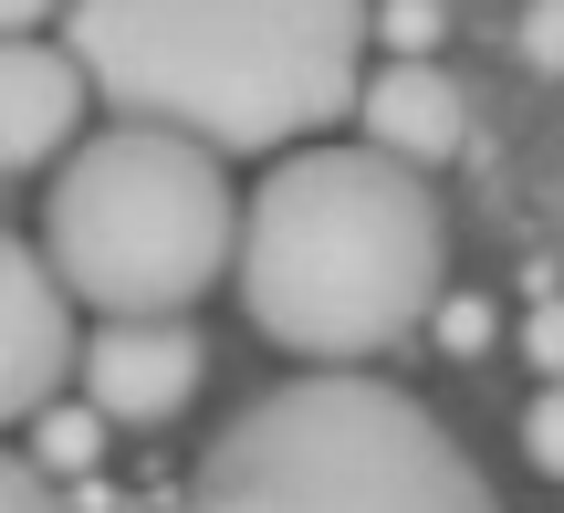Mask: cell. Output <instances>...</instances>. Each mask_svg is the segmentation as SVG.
<instances>
[{
    "label": "cell",
    "instance_id": "cell-9",
    "mask_svg": "<svg viewBox=\"0 0 564 513\" xmlns=\"http://www.w3.org/2000/svg\"><path fill=\"white\" fill-rule=\"evenodd\" d=\"M21 430H32V461H42L53 482H84V472L105 461V409H95V398H63V388H53Z\"/></svg>",
    "mask_w": 564,
    "mask_h": 513
},
{
    "label": "cell",
    "instance_id": "cell-11",
    "mask_svg": "<svg viewBox=\"0 0 564 513\" xmlns=\"http://www.w3.org/2000/svg\"><path fill=\"white\" fill-rule=\"evenodd\" d=\"M523 461H533L544 482H564V377L533 388V409H523Z\"/></svg>",
    "mask_w": 564,
    "mask_h": 513
},
{
    "label": "cell",
    "instance_id": "cell-15",
    "mask_svg": "<svg viewBox=\"0 0 564 513\" xmlns=\"http://www.w3.org/2000/svg\"><path fill=\"white\" fill-rule=\"evenodd\" d=\"M523 356H533L544 377H564V293H554V304H533V314H523Z\"/></svg>",
    "mask_w": 564,
    "mask_h": 513
},
{
    "label": "cell",
    "instance_id": "cell-2",
    "mask_svg": "<svg viewBox=\"0 0 564 513\" xmlns=\"http://www.w3.org/2000/svg\"><path fill=\"white\" fill-rule=\"evenodd\" d=\"M63 53L116 116L272 158L356 116L366 0H63Z\"/></svg>",
    "mask_w": 564,
    "mask_h": 513
},
{
    "label": "cell",
    "instance_id": "cell-17",
    "mask_svg": "<svg viewBox=\"0 0 564 513\" xmlns=\"http://www.w3.org/2000/svg\"><path fill=\"white\" fill-rule=\"evenodd\" d=\"M105 513H147V503H105Z\"/></svg>",
    "mask_w": 564,
    "mask_h": 513
},
{
    "label": "cell",
    "instance_id": "cell-1",
    "mask_svg": "<svg viewBox=\"0 0 564 513\" xmlns=\"http://www.w3.org/2000/svg\"><path fill=\"white\" fill-rule=\"evenodd\" d=\"M241 314L303 367H366L408 346L449 284V210L429 168L387 147H272V179L230 231Z\"/></svg>",
    "mask_w": 564,
    "mask_h": 513
},
{
    "label": "cell",
    "instance_id": "cell-13",
    "mask_svg": "<svg viewBox=\"0 0 564 513\" xmlns=\"http://www.w3.org/2000/svg\"><path fill=\"white\" fill-rule=\"evenodd\" d=\"M0 513H63V482L42 472V461L0 451Z\"/></svg>",
    "mask_w": 564,
    "mask_h": 513
},
{
    "label": "cell",
    "instance_id": "cell-4",
    "mask_svg": "<svg viewBox=\"0 0 564 513\" xmlns=\"http://www.w3.org/2000/svg\"><path fill=\"white\" fill-rule=\"evenodd\" d=\"M241 200L220 179V147L178 126L116 116L105 137H74L53 158L42 263L74 293V314H188L230 272Z\"/></svg>",
    "mask_w": 564,
    "mask_h": 513
},
{
    "label": "cell",
    "instance_id": "cell-6",
    "mask_svg": "<svg viewBox=\"0 0 564 513\" xmlns=\"http://www.w3.org/2000/svg\"><path fill=\"white\" fill-rule=\"evenodd\" d=\"M53 388H74V293L53 284L42 242L0 231V430H21Z\"/></svg>",
    "mask_w": 564,
    "mask_h": 513
},
{
    "label": "cell",
    "instance_id": "cell-3",
    "mask_svg": "<svg viewBox=\"0 0 564 513\" xmlns=\"http://www.w3.org/2000/svg\"><path fill=\"white\" fill-rule=\"evenodd\" d=\"M167 513H502V493L408 388L314 367L251 398Z\"/></svg>",
    "mask_w": 564,
    "mask_h": 513
},
{
    "label": "cell",
    "instance_id": "cell-16",
    "mask_svg": "<svg viewBox=\"0 0 564 513\" xmlns=\"http://www.w3.org/2000/svg\"><path fill=\"white\" fill-rule=\"evenodd\" d=\"M42 11H63V0H0V32H32Z\"/></svg>",
    "mask_w": 564,
    "mask_h": 513
},
{
    "label": "cell",
    "instance_id": "cell-7",
    "mask_svg": "<svg viewBox=\"0 0 564 513\" xmlns=\"http://www.w3.org/2000/svg\"><path fill=\"white\" fill-rule=\"evenodd\" d=\"M84 105H95V84H84V63L63 53V42L0 32V179L53 168L63 147L84 137Z\"/></svg>",
    "mask_w": 564,
    "mask_h": 513
},
{
    "label": "cell",
    "instance_id": "cell-10",
    "mask_svg": "<svg viewBox=\"0 0 564 513\" xmlns=\"http://www.w3.org/2000/svg\"><path fill=\"white\" fill-rule=\"evenodd\" d=\"M366 42H387V53H440V0H366Z\"/></svg>",
    "mask_w": 564,
    "mask_h": 513
},
{
    "label": "cell",
    "instance_id": "cell-12",
    "mask_svg": "<svg viewBox=\"0 0 564 513\" xmlns=\"http://www.w3.org/2000/svg\"><path fill=\"white\" fill-rule=\"evenodd\" d=\"M429 335H440L449 356H481L502 325H491V304H481V293H449V284H440V304H429Z\"/></svg>",
    "mask_w": 564,
    "mask_h": 513
},
{
    "label": "cell",
    "instance_id": "cell-5",
    "mask_svg": "<svg viewBox=\"0 0 564 513\" xmlns=\"http://www.w3.org/2000/svg\"><path fill=\"white\" fill-rule=\"evenodd\" d=\"M209 377V335L188 314H95L74 335V388L105 409V430H167Z\"/></svg>",
    "mask_w": 564,
    "mask_h": 513
},
{
    "label": "cell",
    "instance_id": "cell-8",
    "mask_svg": "<svg viewBox=\"0 0 564 513\" xmlns=\"http://www.w3.org/2000/svg\"><path fill=\"white\" fill-rule=\"evenodd\" d=\"M356 126H366V147H387L408 168H449L470 147V95L449 84V63L398 53L377 74H356Z\"/></svg>",
    "mask_w": 564,
    "mask_h": 513
},
{
    "label": "cell",
    "instance_id": "cell-14",
    "mask_svg": "<svg viewBox=\"0 0 564 513\" xmlns=\"http://www.w3.org/2000/svg\"><path fill=\"white\" fill-rule=\"evenodd\" d=\"M523 63L533 74H564V0H533L523 11Z\"/></svg>",
    "mask_w": 564,
    "mask_h": 513
}]
</instances>
